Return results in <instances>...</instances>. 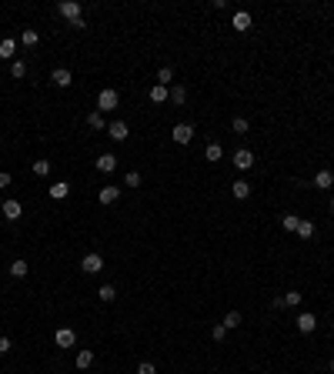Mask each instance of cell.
Returning <instances> with one entry per match:
<instances>
[{
  "mask_svg": "<svg viewBox=\"0 0 334 374\" xmlns=\"http://www.w3.org/2000/svg\"><path fill=\"white\" fill-rule=\"evenodd\" d=\"M34 174H37V177H47L50 174V160H34Z\"/></svg>",
  "mask_w": 334,
  "mask_h": 374,
  "instance_id": "obj_30",
  "label": "cell"
},
{
  "mask_svg": "<svg viewBox=\"0 0 334 374\" xmlns=\"http://www.w3.org/2000/svg\"><path fill=\"white\" fill-rule=\"evenodd\" d=\"M234 167H238V171H251V167H254V154H251V151H238V154H234Z\"/></svg>",
  "mask_w": 334,
  "mask_h": 374,
  "instance_id": "obj_9",
  "label": "cell"
},
{
  "mask_svg": "<svg viewBox=\"0 0 334 374\" xmlns=\"http://www.w3.org/2000/svg\"><path fill=\"white\" fill-rule=\"evenodd\" d=\"M74 341H77V334H74L71 327H57V331H54V344H57V348H74Z\"/></svg>",
  "mask_w": 334,
  "mask_h": 374,
  "instance_id": "obj_4",
  "label": "cell"
},
{
  "mask_svg": "<svg viewBox=\"0 0 334 374\" xmlns=\"http://www.w3.org/2000/svg\"><path fill=\"white\" fill-rule=\"evenodd\" d=\"M80 267H84L87 274H101V271H104V257H101V254H84Z\"/></svg>",
  "mask_w": 334,
  "mask_h": 374,
  "instance_id": "obj_6",
  "label": "cell"
},
{
  "mask_svg": "<svg viewBox=\"0 0 334 374\" xmlns=\"http://www.w3.org/2000/svg\"><path fill=\"white\" fill-rule=\"evenodd\" d=\"M4 214H7V221H20V214H24L20 200H4Z\"/></svg>",
  "mask_w": 334,
  "mask_h": 374,
  "instance_id": "obj_10",
  "label": "cell"
},
{
  "mask_svg": "<svg viewBox=\"0 0 334 374\" xmlns=\"http://www.w3.org/2000/svg\"><path fill=\"white\" fill-rule=\"evenodd\" d=\"M14 50H17V40L14 37H4V40H0V60H10Z\"/></svg>",
  "mask_w": 334,
  "mask_h": 374,
  "instance_id": "obj_12",
  "label": "cell"
},
{
  "mask_svg": "<svg viewBox=\"0 0 334 374\" xmlns=\"http://www.w3.org/2000/svg\"><path fill=\"white\" fill-rule=\"evenodd\" d=\"M87 127H90V130H104V114H101V111L87 114Z\"/></svg>",
  "mask_w": 334,
  "mask_h": 374,
  "instance_id": "obj_19",
  "label": "cell"
},
{
  "mask_svg": "<svg viewBox=\"0 0 334 374\" xmlns=\"http://www.w3.org/2000/svg\"><path fill=\"white\" fill-rule=\"evenodd\" d=\"M0 187H10V174H7V171H0Z\"/></svg>",
  "mask_w": 334,
  "mask_h": 374,
  "instance_id": "obj_38",
  "label": "cell"
},
{
  "mask_svg": "<svg viewBox=\"0 0 334 374\" xmlns=\"http://www.w3.org/2000/svg\"><path fill=\"white\" fill-rule=\"evenodd\" d=\"M294 324H297V331H301V334H311V331L318 327V318H314L311 311H301V314L294 318Z\"/></svg>",
  "mask_w": 334,
  "mask_h": 374,
  "instance_id": "obj_2",
  "label": "cell"
},
{
  "mask_svg": "<svg viewBox=\"0 0 334 374\" xmlns=\"http://www.w3.org/2000/svg\"><path fill=\"white\" fill-rule=\"evenodd\" d=\"M171 137H174L177 144H191V141H194V127H191V124H174Z\"/></svg>",
  "mask_w": 334,
  "mask_h": 374,
  "instance_id": "obj_5",
  "label": "cell"
},
{
  "mask_svg": "<svg viewBox=\"0 0 334 374\" xmlns=\"http://www.w3.org/2000/svg\"><path fill=\"white\" fill-rule=\"evenodd\" d=\"M97 297H101V301H107V304H111L114 297H117V291H114V284H104L101 291H97Z\"/></svg>",
  "mask_w": 334,
  "mask_h": 374,
  "instance_id": "obj_27",
  "label": "cell"
},
{
  "mask_svg": "<svg viewBox=\"0 0 334 374\" xmlns=\"http://www.w3.org/2000/svg\"><path fill=\"white\" fill-rule=\"evenodd\" d=\"M234 30H251V14H247V10H238V14H234Z\"/></svg>",
  "mask_w": 334,
  "mask_h": 374,
  "instance_id": "obj_13",
  "label": "cell"
},
{
  "mask_svg": "<svg viewBox=\"0 0 334 374\" xmlns=\"http://www.w3.org/2000/svg\"><path fill=\"white\" fill-rule=\"evenodd\" d=\"M241 311H231V314H227V318H224V327H227V331H234V327H241Z\"/></svg>",
  "mask_w": 334,
  "mask_h": 374,
  "instance_id": "obj_25",
  "label": "cell"
},
{
  "mask_svg": "<svg viewBox=\"0 0 334 374\" xmlns=\"http://www.w3.org/2000/svg\"><path fill=\"white\" fill-rule=\"evenodd\" d=\"M297 224H301L297 214H284V217H281V227H284V231H297Z\"/></svg>",
  "mask_w": 334,
  "mask_h": 374,
  "instance_id": "obj_21",
  "label": "cell"
},
{
  "mask_svg": "<svg viewBox=\"0 0 334 374\" xmlns=\"http://www.w3.org/2000/svg\"><path fill=\"white\" fill-rule=\"evenodd\" d=\"M117 104H120V97H117V90H114V87H104L101 94H97V111H101V114L114 111Z\"/></svg>",
  "mask_w": 334,
  "mask_h": 374,
  "instance_id": "obj_1",
  "label": "cell"
},
{
  "mask_svg": "<svg viewBox=\"0 0 334 374\" xmlns=\"http://www.w3.org/2000/svg\"><path fill=\"white\" fill-rule=\"evenodd\" d=\"M231 194H234L238 200H247V197H251V187H247V181H234V184H231Z\"/></svg>",
  "mask_w": 334,
  "mask_h": 374,
  "instance_id": "obj_15",
  "label": "cell"
},
{
  "mask_svg": "<svg viewBox=\"0 0 334 374\" xmlns=\"http://www.w3.org/2000/svg\"><path fill=\"white\" fill-rule=\"evenodd\" d=\"M117 197H120V187H101V194H97L101 204H114Z\"/></svg>",
  "mask_w": 334,
  "mask_h": 374,
  "instance_id": "obj_14",
  "label": "cell"
},
{
  "mask_svg": "<svg viewBox=\"0 0 334 374\" xmlns=\"http://www.w3.org/2000/svg\"><path fill=\"white\" fill-rule=\"evenodd\" d=\"M37 40H40V33H37V30H30V27H27V30L20 33V44H27V47H37Z\"/></svg>",
  "mask_w": 334,
  "mask_h": 374,
  "instance_id": "obj_23",
  "label": "cell"
},
{
  "mask_svg": "<svg viewBox=\"0 0 334 374\" xmlns=\"http://www.w3.org/2000/svg\"><path fill=\"white\" fill-rule=\"evenodd\" d=\"M211 334H214L217 341H224V337H227V327H224V324H214V331H211Z\"/></svg>",
  "mask_w": 334,
  "mask_h": 374,
  "instance_id": "obj_34",
  "label": "cell"
},
{
  "mask_svg": "<svg viewBox=\"0 0 334 374\" xmlns=\"http://www.w3.org/2000/svg\"><path fill=\"white\" fill-rule=\"evenodd\" d=\"M331 214H334V197H331Z\"/></svg>",
  "mask_w": 334,
  "mask_h": 374,
  "instance_id": "obj_39",
  "label": "cell"
},
{
  "mask_svg": "<svg viewBox=\"0 0 334 374\" xmlns=\"http://www.w3.org/2000/svg\"><path fill=\"white\" fill-rule=\"evenodd\" d=\"M24 74H27V64H24V60H14V64H10V77H17V80H20Z\"/></svg>",
  "mask_w": 334,
  "mask_h": 374,
  "instance_id": "obj_31",
  "label": "cell"
},
{
  "mask_svg": "<svg viewBox=\"0 0 334 374\" xmlns=\"http://www.w3.org/2000/svg\"><path fill=\"white\" fill-rule=\"evenodd\" d=\"M204 157H207V160H221V157H224V151H221V144H207V151H204Z\"/></svg>",
  "mask_w": 334,
  "mask_h": 374,
  "instance_id": "obj_26",
  "label": "cell"
},
{
  "mask_svg": "<svg viewBox=\"0 0 334 374\" xmlns=\"http://www.w3.org/2000/svg\"><path fill=\"white\" fill-rule=\"evenodd\" d=\"M67 194H71V184H64V181H60V184H54V187H50V197H54V200H64Z\"/></svg>",
  "mask_w": 334,
  "mask_h": 374,
  "instance_id": "obj_17",
  "label": "cell"
},
{
  "mask_svg": "<svg viewBox=\"0 0 334 374\" xmlns=\"http://www.w3.org/2000/svg\"><path fill=\"white\" fill-rule=\"evenodd\" d=\"M114 167H117V157H114V154H101V157H97V171H101V174H111Z\"/></svg>",
  "mask_w": 334,
  "mask_h": 374,
  "instance_id": "obj_11",
  "label": "cell"
},
{
  "mask_svg": "<svg viewBox=\"0 0 334 374\" xmlns=\"http://www.w3.org/2000/svg\"><path fill=\"white\" fill-rule=\"evenodd\" d=\"M294 234H297V237H304V241H308V237H314V224H311V221H301Z\"/></svg>",
  "mask_w": 334,
  "mask_h": 374,
  "instance_id": "obj_24",
  "label": "cell"
},
{
  "mask_svg": "<svg viewBox=\"0 0 334 374\" xmlns=\"http://www.w3.org/2000/svg\"><path fill=\"white\" fill-rule=\"evenodd\" d=\"M284 297V308H297L301 304V291H287V294H281Z\"/></svg>",
  "mask_w": 334,
  "mask_h": 374,
  "instance_id": "obj_29",
  "label": "cell"
},
{
  "mask_svg": "<svg viewBox=\"0 0 334 374\" xmlns=\"http://www.w3.org/2000/svg\"><path fill=\"white\" fill-rule=\"evenodd\" d=\"M10 348H14V344H10V337H0V354H7Z\"/></svg>",
  "mask_w": 334,
  "mask_h": 374,
  "instance_id": "obj_37",
  "label": "cell"
},
{
  "mask_svg": "<svg viewBox=\"0 0 334 374\" xmlns=\"http://www.w3.org/2000/svg\"><path fill=\"white\" fill-rule=\"evenodd\" d=\"M107 137H111V141H127L130 127L124 124V120H114V124H107Z\"/></svg>",
  "mask_w": 334,
  "mask_h": 374,
  "instance_id": "obj_3",
  "label": "cell"
},
{
  "mask_svg": "<svg viewBox=\"0 0 334 374\" xmlns=\"http://www.w3.org/2000/svg\"><path fill=\"white\" fill-rule=\"evenodd\" d=\"M90 364H94V351H80V354H77V367H80V371H87Z\"/></svg>",
  "mask_w": 334,
  "mask_h": 374,
  "instance_id": "obj_18",
  "label": "cell"
},
{
  "mask_svg": "<svg viewBox=\"0 0 334 374\" xmlns=\"http://www.w3.org/2000/svg\"><path fill=\"white\" fill-rule=\"evenodd\" d=\"M27 271H30V264H27V261H14V264H10V274H14V278H27Z\"/></svg>",
  "mask_w": 334,
  "mask_h": 374,
  "instance_id": "obj_20",
  "label": "cell"
},
{
  "mask_svg": "<svg viewBox=\"0 0 334 374\" xmlns=\"http://www.w3.org/2000/svg\"><path fill=\"white\" fill-rule=\"evenodd\" d=\"M231 127H234V134H247V127H251V124H247L244 117H234V124H231Z\"/></svg>",
  "mask_w": 334,
  "mask_h": 374,
  "instance_id": "obj_32",
  "label": "cell"
},
{
  "mask_svg": "<svg viewBox=\"0 0 334 374\" xmlns=\"http://www.w3.org/2000/svg\"><path fill=\"white\" fill-rule=\"evenodd\" d=\"M50 80H54L57 87H71V84H74V74L67 71V67H57V71L50 74Z\"/></svg>",
  "mask_w": 334,
  "mask_h": 374,
  "instance_id": "obj_8",
  "label": "cell"
},
{
  "mask_svg": "<svg viewBox=\"0 0 334 374\" xmlns=\"http://www.w3.org/2000/svg\"><path fill=\"white\" fill-rule=\"evenodd\" d=\"M124 181H127V187H137V184H141V174H137V171H130Z\"/></svg>",
  "mask_w": 334,
  "mask_h": 374,
  "instance_id": "obj_36",
  "label": "cell"
},
{
  "mask_svg": "<svg viewBox=\"0 0 334 374\" xmlns=\"http://www.w3.org/2000/svg\"><path fill=\"white\" fill-rule=\"evenodd\" d=\"M57 10H60V17H67L71 24H77V20H80V4H74V0H64Z\"/></svg>",
  "mask_w": 334,
  "mask_h": 374,
  "instance_id": "obj_7",
  "label": "cell"
},
{
  "mask_svg": "<svg viewBox=\"0 0 334 374\" xmlns=\"http://www.w3.org/2000/svg\"><path fill=\"white\" fill-rule=\"evenodd\" d=\"M171 100H174V104H184V100H187V90H184V87H174V90H171Z\"/></svg>",
  "mask_w": 334,
  "mask_h": 374,
  "instance_id": "obj_33",
  "label": "cell"
},
{
  "mask_svg": "<svg viewBox=\"0 0 334 374\" xmlns=\"http://www.w3.org/2000/svg\"><path fill=\"white\" fill-rule=\"evenodd\" d=\"M314 184H318L321 191H327V187H331V184H334V174H331V171H318V177H314Z\"/></svg>",
  "mask_w": 334,
  "mask_h": 374,
  "instance_id": "obj_16",
  "label": "cell"
},
{
  "mask_svg": "<svg viewBox=\"0 0 334 374\" xmlns=\"http://www.w3.org/2000/svg\"><path fill=\"white\" fill-rule=\"evenodd\" d=\"M171 80H174V71H171V67H160V71H157V84H160V87H167Z\"/></svg>",
  "mask_w": 334,
  "mask_h": 374,
  "instance_id": "obj_28",
  "label": "cell"
},
{
  "mask_svg": "<svg viewBox=\"0 0 334 374\" xmlns=\"http://www.w3.org/2000/svg\"><path fill=\"white\" fill-rule=\"evenodd\" d=\"M167 97H171V94H167V87H160V84H154V87H151V100L154 104H164Z\"/></svg>",
  "mask_w": 334,
  "mask_h": 374,
  "instance_id": "obj_22",
  "label": "cell"
},
{
  "mask_svg": "<svg viewBox=\"0 0 334 374\" xmlns=\"http://www.w3.org/2000/svg\"><path fill=\"white\" fill-rule=\"evenodd\" d=\"M137 374H157V367H154V364H151V361H144V364H141V367H137Z\"/></svg>",
  "mask_w": 334,
  "mask_h": 374,
  "instance_id": "obj_35",
  "label": "cell"
},
{
  "mask_svg": "<svg viewBox=\"0 0 334 374\" xmlns=\"http://www.w3.org/2000/svg\"><path fill=\"white\" fill-rule=\"evenodd\" d=\"M331 371H334V358H331Z\"/></svg>",
  "mask_w": 334,
  "mask_h": 374,
  "instance_id": "obj_40",
  "label": "cell"
}]
</instances>
